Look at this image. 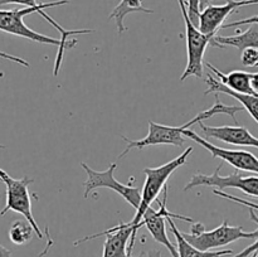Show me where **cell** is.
<instances>
[{"mask_svg": "<svg viewBox=\"0 0 258 257\" xmlns=\"http://www.w3.org/2000/svg\"><path fill=\"white\" fill-rule=\"evenodd\" d=\"M223 168V164L216 169L213 174L211 175H206V174H196L191 178V180L184 188V191H188L190 189L196 188L199 185L206 186H216L218 190H223L227 188H234L239 189L247 196L257 197L258 198V176H244L242 175L239 171H234V173L229 174V175L223 176L221 175V169Z\"/></svg>", "mask_w": 258, "mask_h": 257, "instance_id": "9c48e42d", "label": "cell"}, {"mask_svg": "<svg viewBox=\"0 0 258 257\" xmlns=\"http://www.w3.org/2000/svg\"><path fill=\"white\" fill-rule=\"evenodd\" d=\"M34 228L30 226L27 219H17L12 223L9 228V238L14 244L22 246L32 241Z\"/></svg>", "mask_w": 258, "mask_h": 257, "instance_id": "d6986e66", "label": "cell"}, {"mask_svg": "<svg viewBox=\"0 0 258 257\" xmlns=\"http://www.w3.org/2000/svg\"><path fill=\"white\" fill-rule=\"evenodd\" d=\"M249 218H251L252 221H253L254 223L258 226V216L254 213V209H252V208H249ZM256 251H258V236H257L256 241H254V243H252L251 246H248L247 248H244L243 251L239 252V253L234 254L233 257H248V256H251L252 253H254Z\"/></svg>", "mask_w": 258, "mask_h": 257, "instance_id": "7402d4cb", "label": "cell"}, {"mask_svg": "<svg viewBox=\"0 0 258 257\" xmlns=\"http://www.w3.org/2000/svg\"><path fill=\"white\" fill-rule=\"evenodd\" d=\"M193 151V148L189 146L188 149H185L184 153H181L178 158L173 159L169 163L164 164V165L158 166V168H145L144 169V173H145L146 179L145 183H144L143 190H141V198L140 203H139L138 209H136V214L133 218V221L128 222L131 227H133V234H131L130 242H128V248L127 252L128 254H131L134 248V244H135L136 234H138V224L139 222L143 218L144 213L146 212V209L149 207H151L154 201L158 199V196L160 194V191L163 190L164 186L166 185V181L170 178L171 174L176 170L178 168H180L181 165H184L186 161V159L189 158L190 153Z\"/></svg>", "mask_w": 258, "mask_h": 257, "instance_id": "3957f363", "label": "cell"}, {"mask_svg": "<svg viewBox=\"0 0 258 257\" xmlns=\"http://www.w3.org/2000/svg\"><path fill=\"white\" fill-rule=\"evenodd\" d=\"M256 23L258 24V15H254V17H249L246 18V19L242 20H237V22H232V23H227V24L222 25V29H228V28H234V27H241V25H246V24H253Z\"/></svg>", "mask_w": 258, "mask_h": 257, "instance_id": "d4e9b609", "label": "cell"}, {"mask_svg": "<svg viewBox=\"0 0 258 257\" xmlns=\"http://www.w3.org/2000/svg\"><path fill=\"white\" fill-rule=\"evenodd\" d=\"M179 7H180L181 14L184 18V25H185V35H186V52H188V62L186 67L181 75L180 81L184 82L186 78L203 77L204 68V53L208 45L213 42L214 35L204 34L199 30L197 25L191 23L188 17V10L184 0H178Z\"/></svg>", "mask_w": 258, "mask_h": 257, "instance_id": "5b68a950", "label": "cell"}, {"mask_svg": "<svg viewBox=\"0 0 258 257\" xmlns=\"http://www.w3.org/2000/svg\"><path fill=\"white\" fill-rule=\"evenodd\" d=\"M166 222H169L171 232H173L174 237H175L176 239V247H178L176 249H178L179 257H222L227 256V254L234 253L232 249H223V251H201V249L191 246V244L184 238L181 232L179 231L178 227H176L175 223L173 222V218H171V217H169V218L166 219Z\"/></svg>", "mask_w": 258, "mask_h": 257, "instance_id": "e0dca14e", "label": "cell"}, {"mask_svg": "<svg viewBox=\"0 0 258 257\" xmlns=\"http://www.w3.org/2000/svg\"><path fill=\"white\" fill-rule=\"evenodd\" d=\"M241 62L246 67H257L258 66V49L257 48H244L241 52Z\"/></svg>", "mask_w": 258, "mask_h": 257, "instance_id": "ffe728a7", "label": "cell"}, {"mask_svg": "<svg viewBox=\"0 0 258 257\" xmlns=\"http://www.w3.org/2000/svg\"><path fill=\"white\" fill-rule=\"evenodd\" d=\"M0 149H5L4 145H0Z\"/></svg>", "mask_w": 258, "mask_h": 257, "instance_id": "4dcf8cb0", "label": "cell"}, {"mask_svg": "<svg viewBox=\"0 0 258 257\" xmlns=\"http://www.w3.org/2000/svg\"><path fill=\"white\" fill-rule=\"evenodd\" d=\"M131 234H133V227L128 223L121 222L117 226L103 231L101 233L93 234V236L83 237V238L75 241V246L83 243L86 241H91L97 237L106 236V241L103 243L102 257H133L127 252V243L130 242ZM143 257V256H138Z\"/></svg>", "mask_w": 258, "mask_h": 257, "instance_id": "8fae6325", "label": "cell"}, {"mask_svg": "<svg viewBox=\"0 0 258 257\" xmlns=\"http://www.w3.org/2000/svg\"><path fill=\"white\" fill-rule=\"evenodd\" d=\"M68 0L43 3L37 7H25L23 9H0V30L9 34L30 39L42 44L57 45L58 54L54 62L53 76H57L62 65L64 50L77 44L76 39H70L73 34H87L92 29L67 30L60 27L52 17L44 13V9L68 4Z\"/></svg>", "mask_w": 258, "mask_h": 257, "instance_id": "6da1fadb", "label": "cell"}, {"mask_svg": "<svg viewBox=\"0 0 258 257\" xmlns=\"http://www.w3.org/2000/svg\"><path fill=\"white\" fill-rule=\"evenodd\" d=\"M166 199H168V186L165 185L164 186L163 199H161V201L158 199V203L160 204L159 209L153 208V207H149V208L146 209L143 218H141V221L139 222L138 224V231L141 227L145 226L146 228H148V231L150 232L151 236H153V238L155 239L156 242L163 244V246H165L166 248L169 249L171 256L179 257L178 249L175 248V246H174L170 242V239H169L168 232H166V219H168L169 217H171V218L180 219V221L193 222V218L169 212L168 208H166Z\"/></svg>", "mask_w": 258, "mask_h": 257, "instance_id": "52a82bcc", "label": "cell"}, {"mask_svg": "<svg viewBox=\"0 0 258 257\" xmlns=\"http://www.w3.org/2000/svg\"><path fill=\"white\" fill-rule=\"evenodd\" d=\"M82 168L85 169L86 174H87V180L83 183V186H85V194H83V197L85 198H87L88 194L92 190H95V189L108 188L120 194L130 206L138 209L141 198V190L139 188H136V186L125 185V184L116 180L115 170L117 168V164H111L108 166V169H106L103 171L93 170L86 163H82Z\"/></svg>", "mask_w": 258, "mask_h": 257, "instance_id": "ba28073f", "label": "cell"}, {"mask_svg": "<svg viewBox=\"0 0 258 257\" xmlns=\"http://www.w3.org/2000/svg\"><path fill=\"white\" fill-rule=\"evenodd\" d=\"M135 12L151 14V13H154V10L146 9L143 5V0H121L117 4V7L112 10V13L110 14L108 19L116 20V27H117L118 34H122L123 32L127 30V28L123 24V19H125L126 15Z\"/></svg>", "mask_w": 258, "mask_h": 257, "instance_id": "ac0fdd59", "label": "cell"}, {"mask_svg": "<svg viewBox=\"0 0 258 257\" xmlns=\"http://www.w3.org/2000/svg\"><path fill=\"white\" fill-rule=\"evenodd\" d=\"M248 29L244 32H237L238 34L229 35V37H223V35H214L213 42L211 45L213 47H234L237 49L242 50L244 48H257L258 49V24H248Z\"/></svg>", "mask_w": 258, "mask_h": 257, "instance_id": "9a60e30c", "label": "cell"}, {"mask_svg": "<svg viewBox=\"0 0 258 257\" xmlns=\"http://www.w3.org/2000/svg\"><path fill=\"white\" fill-rule=\"evenodd\" d=\"M213 193L216 194V196L222 197V198L229 199V201H233V202H236V203L242 204V206H246V207H248V208H252V209H254V211H258V204L253 203V202L246 201V199H242V198H239V197H234V196H232V194L224 193L223 190H218V189H214Z\"/></svg>", "mask_w": 258, "mask_h": 257, "instance_id": "603a6c76", "label": "cell"}, {"mask_svg": "<svg viewBox=\"0 0 258 257\" xmlns=\"http://www.w3.org/2000/svg\"><path fill=\"white\" fill-rule=\"evenodd\" d=\"M0 58H3V59L13 60V62L18 63V65L23 66V67H29V63H28L27 60L23 59V58L20 57H17V55H12V54H8V53L5 52H0Z\"/></svg>", "mask_w": 258, "mask_h": 257, "instance_id": "4316f807", "label": "cell"}, {"mask_svg": "<svg viewBox=\"0 0 258 257\" xmlns=\"http://www.w3.org/2000/svg\"><path fill=\"white\" fill-rule=\"evenodd\" d=\"M244 108L242 106H227L221 102L218 97V93H216V103L212 106L211 108L206 111L199 112L196 117L191 118L188 122L183 123L180 126H168L163 125V123H156L154 121H149V134L141 140H128L126 136H121L122 140L127 144L125 150L122 151L118 159H122L123 156L127 155L128 150L131 149H144L146 146L151 145H174V146H183L184 144V135L183 131L185 128L190 127L194 123H198L201 121L208 120V118L213 117L214 115L218 113H224V115H229L237 123L236 113L239 111H243Z\"/></svg>", "mask_w": 258, "mask_h": 257, "instance_id": "7a4b0ae2", "label": "cell"}, {"mask_svg": "<svg viewBox=\"0 0 258 257\" xmlns=\"http://www.w3.org/2000/svg\"><path fill=\"white\" fill-rule=\"evenodd\" d=\"M256 257H258V251H256Z\"/></svg>", "mask_w": 258, "mask_h": 257, "instance_id": "1f68e13d", "label": "cell"}, {"mask_svg": "<svg viewBox=\"0 0 258 257\" xmlns=\"http://www.w3.org/2000/svg\"><path fill=\"white\" fill-rule=\"evenodd\" d=\"M249 257H256V252H254V253H252Z\"/></svg>", "mask_w": 258, "mask_h": 257, "instance_id": "f546056e", "label": "cell"}, {"mask_svg": "<svg viewBox=\"0 0 258 257\" xmlns=\"http://www.w3.org/2000/svg\"><path fill=\"white\" fill-rule=\"evenodd\" d=\"M7 4H20L25 7H37V0H0V8Z\"/></svg>", "mask_w": 258, "mask_h": 257, "instance_id": "484cf974", "label": "cell"}, {"mask_svg": "<svg viewBox=\"0 0 258 257\" xmlns=\"http://www.w3.org/2000/svg\"><path fill=\"white\" fill-rule=\"evenodd\" d=\"M204 66H206L208 70H211L213 73H216L217 77L219 78V81H221L224 86L231 88L232 91L258 97V92H256V91L251 87V83H249V72H246V71H232V72L226 75V73L221 72L218 68H216L209 62H204Z\"/></svg>", "mask_w": 258, "mask_h": 257, "instance_id": "2e32d148", "label": "cell"}, {"mask_svg": "<svg viewBox=\"0 0 258 257\" xmlns=\"http://www.w3.org/2000/svg\"><path fill=\"white\" fill-rule=\"evenodd\" d=\"M183 135L198 143L204 149H207L213 158L222 159V160L231 164L232 166H234L238 170L258 174V158L254 154L246 150H231V149L219 148V146L213 145L209 141H207L206 139L199 136L196 131L189 130V128H185L183 131Z\"/></svg>", "mask_w": 258, "mask_h": 257, "instance_id": "30bf717a", "label": "cell"}, {"mask_svg": "<svg viewBox=\"0 0 258 257\" xmlns=\"http://www.w3.org/2000/svg\"><path fill=\"white\" fill-rule=\"evenodd\" d=\"M181 234L196 248L201 251H211V249L223 247L238 239L257 238L258 229L253 232H244L241 226H229L228 222L224 221L217 228L206 231L204 224L198 222V223H193L190 233L181 232Z\"/></svg>", "mask_w": 258, "mask_h": 257, "instance_id": "277c9868", "label": "cell"}, {"mask_svg": "<svg viewBox=\"0 0 258 257\" xmlns=\"http://www.w3.org/2000/svg\"><path fill=\"white\" fill-rule=\"evenodd\" d=\"M45 234H47V246H45V248L43 249L42 252H40L39 253V256L38 257H44L45 254L48 253V251H49L50 249V247L53 246V239H52V237H50V234H49V228H48V226L45 227ZM0 257H12V251H10V249H8V248H5L4 246H2V244H0Z\"/></svg>", "mask_w": 258, "mask_h": 257, "instance_id": "cb8c5ba5", "label": "cell"}, {"mask_svg": "<svg viewBox=\"0 0 258 257\" xmlns=\"http://www.w3.org/2000/svg\"><path fill=\"white\" fill-rule=\"evenodd\" d=\"M207 138H213L223 143L239 146H252L258 149V138L252 135L244 126H207L203 121L198 122Z\"/></svg>", "mask_w": 258, "mask_h": 257, "instance_id": "4fadbf2b", "label": "cell"}, {"mask_svg": "<svg viewBox=\"0 0 258 257\" xmlns=\"http://www.w3.org/2000/svg\"><path fill=\"white\" fill-rule=\"evenodd\" d=\"M212 2H214V0H201V4H199L201 5V10L204 9L206 7H208Z\"/></svg>", "mask_w": 258, "mask_h": 257, "instance_id": "f1b7e54d", "label": "cell"}, {"mask_svg": "<svg viewBox=\"0 0 258 257\" xmlns=\"http://www.w3.org/2000/svg\"><path fill=\"white\" fill-rule=\"evenodd\" d=\"M253 4H258V0H227L223 5H208L199 14V30L204 34L216 35L217 30L234 10Z\"/></svg>", "mask_w": 258, "mask_h": 257, "instance_id": "7c38bea8", "label": "cell"}, {"mask_svg": "<svg viewBox=\"0 0 258 257\" xmlns=\"http://www.w3.org/2000/svg\"><path fill=\"white\" fill-rule=\"evenodd\" d=\"M206 83L209 86V88L204 92V95H209V93H226V95L236 98V100L241 103L242 107H243L244 110H247V112L251 115V117L258 123V97L232 91L231 88L224 86L221 81L216 80V78L211 75V72L207 76Z\"/></svg>", "mask_w": 258, "mask_h": 257, "instance_id": "5bb4252c", "label": "cell"}, {"mask_svg": "<svg viewBox=\"0 0 258 257\" xmlns=\"http://www.w3.org/2000/svg\"><path fill=\"white\" fill-rule=\"evenodd\" d=\"M186 10H188V17L194 25L198 27L199 24V14H201V0H188Z\"/></svg>", "mask_w": 258, "mask_h": 257, "instance_id": "44dd1931", "label": "cell"}, {"mask_svg": "<svg viewBox=\"0 0 258 257\" xmlns=\"http://www.w3.org/2000/svg\"><path fill=\"white\" fill-rule=\"evenodd\" d=\"M148 257H161L160 249H151L148 252Z\"/></svg>", "mask_w": 258, "mask_h": 257, "instance_id": "83f0119b", "label": "cell"}, {"mask_svg": "<svg viewBox=\"0 0 258 257\" xmlns=\"http://www.w3.org/2000/svg\"><path fill=\"white\" fill-rule=\"evenodd\" d=\"M0 181H3L5 186H7V204L0 211V216H5L7 212L9 211L22 214L29 222L30 226L34 228V232L38 236V238H43L42 231H40L39 226H38L34 217H33L32 202H30L29 190H28L29 184L33 183L34 180L28 178L27 175L20 179H14L7 171L0 169Z\"/></svg>", "mask_w": 258, "mask_h": 257, "instance_id": "8992f818", "label": "cell"}]
</instances>
